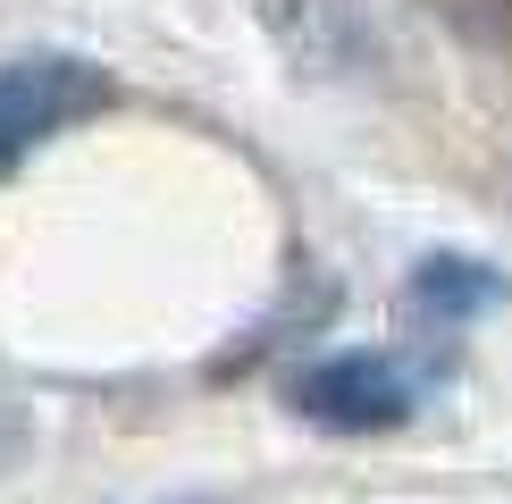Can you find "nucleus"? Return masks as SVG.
I'll return each mask as SVG.
<instances>
[{"label":"nucleus","instance_id":"3","mask_svg":"<svg viewBox=\"0 0 512 504\" xmlns=\"http://www.w3.org/2000/svg\"><path fill=\"white\" fill-rule=\"evenodd\" d=\"M403 294H412L420 320L471 328V320H487V311L512 303V278H504L496 261H479V252H420L412 278H403Z\"/></svg>","mask_w":512,"mask_h":504},{"label":"nucleus","instance_id":"2","mask_svg":"<svg viewBox=\"0 0 512 504\" xmlns=\"http://www.w3.org/2000/svg\"><path fill=\"white\" fill-rule=\"evenodd\" d=\"M118 84L110 68H93L84 51H26V59H0V168L26 160L34 143L68 135L93 110H110Z\"/></svg>","mask_w":512,"mask_h":504},{"label":"nucleus","instance_id":"1","mask_svg":"<svg viewBox=\"0 0 512 504\" xmlns=\"http://www.w3.org/2000/svg\"><path fill=\"white\" fill-rule=\"evenodd\" d=\"M437 387V362H420V353L403 345H345V353H319V362L294 370V412L319 420V429L336 437H387L403 429L420 404H429Z\"/></svg>","mask_w":512,"mask_h":504}]
</instances>
